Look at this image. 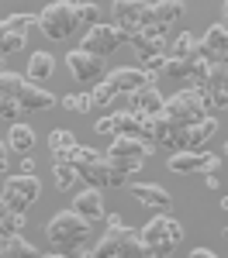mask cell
Segmentation results:
<instances>
[{"label": "cell", "instance_id": "6da1fadb", "mask_svg": "<svg viewBox=\"0 0 228 258\" xmlns=\"http://www.w3.org/2000/svg\"><path fill=\"white\" fill-rule=\"evenodd\" d=\"M90 231H94V224L86 217H80L73 207L69 210H59L56 217L45 224V234L52 241V248H59V251H69L73 255V248H80L83 241L90 238Z\"/></svg>", "mask_w": 228, "mask_h": 258}, {"label": "cell", "instance_id": "7a4b0ae2", "mask_svg": "<svg viewBox=\"0 0 228 258\" xmlns=\"http://www.w3.org/2000/svg\"><path fill=\"white\" fill-rule=\"evenodd\" d=\"M90 258H149V255H145V241L139 231H131L124 224H107V234L90 248Z\"/></svg>", "mask_w": 228, "mask_h": 258}, {"label": "cell", "instance_id": "3957f363", "mask_svg": "<svg viewBox=\"0 0 228 258\" xmlns=\"http://www.w3.org/2000/svg\"><path fill=\"white\" fill-rule=\"evenodd\" d=\"M139 234H142V241H145V255L149 258H166V255H173V248L184 241V227H180L176 217L159 214V217L149 220Z\"/></svg>", "mask_w": 228, "mask_h": 258}, {"label": "cell", "instance_id": "277c9868", "mask_svg": "<svg viewBox=\"0 0 228 258\" xmlns=\"http://www.w3.org/2000/svg\"><path fill=\"white\" fill-rule=\"evenodd\" d=\"M76 4H80V0H52V4H45V11L38 14L41 35H45V38H52V41L69 38V35L80 28Z\"/></svg>", "mask_w": 228, "mask_h": 258}, {"label": "cell", "instance_id": "5b68a950", "mask_svg": "<svg viewBox=\"0 0 228 258\" xmlns=\"http://www.w3.org/2000/svg\"><path fill=\"white\" fill-rule=\"evenodd\" d=\"M211 110L204 107V100L201 93L194 90V86H187L180 93H173V97L163 103V117L173 124V127H190V124H197V120H204Z\"/></svg>", "mask_w": 228, "mask_h": 258}, {"label": "cell", "instance_id": "8992f818", "mask_svg": "<svg viewBox=\"0 0 228 258\" xmlns=\"http://www.w3.org/2000/svg\"><path fill=\"white\" fill-rule=\"evenodd\" d=\"M41 197V182L35 172H18V176H7L4 179V200L11 203V210H21L28 214L31 203Z\"/></svg>", "mask_w": 228, "mask_h": 258}, {"label": "cell", "instance_id": "52a82bcc", "mask_svg": "<svg viewBox=\"0 0 228 258\" xmlns=\"http://www.w3.org/2000/svg\"><path fill=\"white\" fill-rule=\"evenodd\" d=\"M111 14H114V24L124 28L128 35H135V31L156 24V11H152L149 0H114Z\"/></svg>", "mask_w": 228, "mask_h": 258}, {"label": "cell", "instance_id": "ba28073f", "mask_svg": "<svg viewBox=\"0 0 228 258\" xmlns=\"http://www.w3.org/2000/svg\"><path fill=\"white\" fill-rule=\"evenodd\" d=\"M128 38H131V35H128L124 28H118V24H94V28H86L80 48L94 52V55H111V52L121 48Z\"/></svg>", "mask_w": 228, "mask_h": 258}, {"label": "cell", "instance_id": "9c48e42d", "mask_svg": "<svg viewBox=\"0 0 228 258\" xmlns=\"http://www.w3.org/2000/svg\"><path fill=\"white\" fill-rule=\"evenodd\" d=\"M214 131H218V120L207 114L204 120H197V124H190V127H173V135H169V148H176V152H201L207 145V138H214Z\"/></svg>", "mask_w": 228, "mask_h": 258}, {"label": "cell", "instance_id": "30bf717a", "mask_svg": "<svg viewBox=\"0 0 228 258\" xmlns=\"http://www.w3.org/2000/svg\"><path fill=\"white\" fill-rule=\"evenodd\" d=\"M218 165H221V155H214V152H204V148H201V152H173V155H169V159H166V169H169V172H180V176H187V172H214V169H218Z\"/></svg>", "mask_w": 228, "mask_h": 258}, {"label": "cell", "instance_id": "8fae6325", "mask_svg": "<svg viewBox=\"0 0 228 258\" xmlns=\"http://www.w3.org/2000/svg\"><path fill=\"white\" fill-rule=\"evenodd\" d=\"M152 141L149 138H135V135H114L111 148H107V159H121V162H145L152 159Z\"/></svg>", "mask_w": 228, "mask_h": 258}, {"label": "cell", "instance_id": "7c38bea8", "mask_svg": "<svg viewBox=\"0 0 228 258\" xmlns=\"http://www.w3.org/2000/svg\"><path fill=\"white\" fill-rule=\"evenodd\" d=\"M66 66H69V73H73L76 83H97L104 76V55H94L86 48H73L66 55Z\"/></svg>", "mask_w": 228, "mask_h": 258}, {"label": "cell", "instance_id": "4fadbf2b", "mask_svg": "<svg viewBox=\"0 0 228 258\" xmlns=\"http://www.w3.org/2000/svg\"><path fill=\"white\" fill-rule=\"evenodd\" d=\"M197 52L211 62H228V28L221 21L207 28V35L197 41Z\"/></svg>", "mask_w": 228, "mask_h": 258}, {"label": "cell", "instance_id": "5bb4252c", "mask_svg": "<svg viewBox=\"0 0 228 258\" xmlns=\"http://www.w3.org/2000/svg\"><path fill=\"white\" fill-rule=\"evenodd\" d=\"M128 41L135 45V52H139L142 59H149V55H166V48H169V45H166V28H159V24L135 31Z\"/></svg>", "mask_w": 228, "mask_h": 258}, {"label": "cell", "instance_id": "9a60e30c", "mask_svg": "<svg viewBox=\"0 0 228 258\" xmlns=\"http://www.w3.org/2000/svg\"><path fill=\"white\" fill-rule=\"evenodd\" d=\"M73 210L80 214V217H86L90 224H97V220H104L107 214H104V197L97 186H83L80 193L73 197Z\"/></svg>", "mask_w": 228, "mask_h": 258}, {"label": "cell", "instance_id": "2e32d148", "mask_svg": "<svg viewBox=\"0 0 228 258\" xmlns=\"http://www.w3.org/2000/svg\"><path fill=\"white\" fill-rule=\"evenodd\" d=\"M204 90L211 103H214V110H221L228 107V73H225V62H211V73H207L204 80Z\"/></svg>", "mask_w": 228, "mask_h": 258}, {"label": "cell", "instance_id": "e0dca14e", "mask_svg": "<svg viewBox=\"0 0 228 258\" xmlns=\"http://www.w3.org/2000/svg\"><path fill=\"white\" fill-rule=\"evenodd\" d=\"M131 197L139 200V203H145V207H152V210H169L173 207V197L166 193L159 182H135Z\"/></svg>", "mask_w": 228, "mask_h": 258}, {"label": "cell", "instance_id": "ac0fdd59", "mask_svg": "<svg viewBox=\"0 0 228 258\" xmlns=\"http://www.w3.org/2000/svg\"><path fill=\"white\" fill-rule=\"evenodd\" d=\"M18 107H21V114H38V110L56 107V97L49 90H41V86L24 83V90H21V97H18Z\"/></svg>", "mask_w": 228, "mask_h": 258}, {"label": "cell", "instance_id": "d6986e66", "mask_svg": "<svg viewBox=\"0 0 228 258\" xmlns=\"http://www.w3.org/2000/svg\"><path fill=\"white\" fill-rule=\"evenodd\" d=\"M128 100H131V110H135V114H163V103H166V97L156 90V83H149L142 90L128 93Z\"/></svg>", "mask_w": 228, "mask_h": 258}, {"label": "cell", "instance_id": "ffe728a7", "mask_svg": "<svg viewBox=\"0 0 228 258\" xmlns=\"http://www.w3.org/2000/svg\"><path fill=\"white\" fill-rule=\"evenodd\" d=\"M107 80L114 83L121 93H135V90H142V86H149V83H156L145 69H114Z\"/></svg>", "mask_w": 228, "mask_h": 258}, {"label": "cell", "instance_id": "44dd1931", "mask_svg": "<svg viewBox=\"0 0 228 258\" xmlns=\"http://www.w3.org/2000/svg\"><path fill=\"white\" fill-rule=\"evenodd\" d=\"M76 176L86 186H97V189H111V159H94L90 165L76 169Z\"/></svg>", "mask_w": 228, "mask_h": 258}, {"label": "cell", "instance_id": "7402d4cb", "mask_svg": "<svg viewBox=\"0 0 228 258\" xmlns=\"http://www.w3.org/2000/svg\"><path fill=\"white\" fill-rule=\"evenodd\" d=\"M152 11H156V24L159 28H169V24H176V21L184 18V0H156L152 4Z\"/></svg>", "mask_w": 228, "mask_h": 258}, {"label": "cell", "instance_id": "603a6c76", "mask_svg": "<svg viewBox=\"0 0 228 258\" xmlns=\"http://www.w3.org/2000/svg\"><path fill=\"white\" fill-rule=\"evenodd\" d=\"M7 148H14L21 155H28L31 148H35V131H31V124H11V135H7Z\"/></svg>", "mask_w": 228, "mask_h": 258}, {"label": "cell", "instance_id": "cb8c5ba5", "mask_svg": "<svg viewBox=\"0 0 228 258\" xmlns=\"http://www.w3.org/2000/svg\"><path fill=\"white\" fill-rule=\"evenodd\" d=\"M52 73H56V59L49 52H31V59H28V80L41 83V80H49Z\"/></svg>", "mask_w": 228, "mask_h": 258}, {"label": "cell", "instance_id": "d4e9b609", "mask_svg": "<svg viewBox=\"0 0 228 258\" xmlns=\"http://www.w3.org/2000/svg\"><path fill=\"white\" fill-rule=\"evenodd\" d=\"M0 238H4V234H0ZM24 255H41V251L31 244V241H24L21 234H7V238H4V251H0V258H24Z\"/></svg>", "mask_w": 228, "mask_h": 258}, {"label": "cell", "instance_id": "484cf974", "mask_svg": "<svg viewBox=\"0 0 228 258\" xmlns=\"http://www.w3.org/2000/svg\"><path fill=\"white\" fill-rule=\"evenodd\" d=\"M24 76H18V73H0V100H18L21 97V90H24Z\"/></svg>", "mask_w": 228, "mask_h": 258}, {"label": "cell", "instance_id": "4316f807", "mask_svg": "<svg viewBox=\"0 0 228 258\" xmlns=\"http://www.w3.org/2000/svg\"><path fill=\"white\" fill-rule=\"evenodd\" d=\"M169 55H173V59H197V55H201V52H197V38H194L190 31H184L180 38L173 41Z\"/></svg>", "mask_w": 228, "mask_h": 258}, {"label": "cell", "instance_id": "83f0119b", "mask_svg": "<svg viewBox=\"0 0 228 258\" xmlns=\"http://www.w3.org/2000/svg\"><path fill=\"white\" fill-rule=\"evenodd\" d=\"M0 28H4V31L24 35V31H31V28H38V18H35V14H11V18L0 21Z\"/></svg>", "mask_w": 228, "mask_h": 258}, {"label": "cell", "instance_id": "f1b7e54d", "mask_svg": "<svg viewBox=\"0 0 228 258\" xmlns=\"http://www.w3.org/2000/svg\"><path fill=\"white\" fill-rule=\"evenodd\" d=\"M52 179H56L59 189H73L80 176H76V169H73L69 162H52Z\"/></svg>", "mask_w": 228, "mask_h": 258}, {"label": "cell", "instance_id": "f546056e", "mask_svg": "<svg viewBox=\"0 0 228 258\" xmlns=\"http://www.w3.org/2000/svg\"><path fill=\"white\" fill-rule=\"evenodd\" d=\"M118 93H121V90H118V86H114L111 80H101L97 86H94V93H90V100H94V107H111Z\"/></svg>", "mask_w": 228, "mask_h": 258}, {"label": "cell", "instance_id": "4dcf8cb0", "mask_svg": "<svg viewBox=\"0 0 228 258\" xmlns=\"http://www.w3.org/2000/svg\"><path fill=\"white\" fill-rule=\"evenodd\" d=\"M94 159H101V155H97L94 148H86V145H73V148H69V165H73V169H83V165H90Z\"/></svg>", "mask_w": 228, "mask_h": 258}, {"label": "cell", "instance_id": "1f68e13d", "mask_svg": "<svg viewBox=\"0 0 228 258\" xmlns=\"http://www.w3.org/2000/svg\"><path fill=\"white\" fill-rule=\"evenodd\" d=\"M194 62L197 59H166V73L169 76H176V80H190V73H194Z\"/></svg>", "mask_w": 228, "mask_h": 258}, {"label": "cell", "instance_id": "d6a6232c", "mask_svg": "<svg viewBox=\"0 0 228 258\" xmlns=\"http://www.w3.org/2000/svg\"><path fill=\"white\" fill-rule=\"evenodd\" d=\"M21 48H24V35L0 28V55H11V52H21Z\"/></svg>", "mask_w": 228, "mask_h": 258}, {"label": "cell", "instance_id": "836d02e7", "mask_svg": "<svg viewBox=\"0 0 228 258\" xmlns=\"http://www.w3.org/2000/svg\"><path fill=\"white\" fill-rule=\"evenodd\" d=\"M76 14H80V24H86V28L101 24V7L90 4V0H80V4H76Z\"/></svg>", "mask_w": 228, "mask_h": 258}, {"label": "cell", "instance_id": "e575fe53", "mask_svg": "<svg viewBox=\"0 0 228 258\" xmlns=\"http://www.w3.org/2000/svg\"><path fill=\"white\" fill-rule=\"evenodd\" d=\"M62 107L86 114V110H94V100H90V93H69V97H62Z\"/></svg>", "mask_w": 228, "mask_h": 258}, {"label": "cell", "instance_id": "d590c367", "mask_svg": "<svg viewBox=\"0 0 228 258\" xmlns=\"http://www.w3.org/2000/svg\"><path fill=\"white\" fill-rule=\"evenodd\" d=\"M73 145H76V135H73V131H59V127H56V131L49 135V148H52V152H59V148H73Z\"/></svg>", "mask_w": 228, "mask_h": 258}, {"label": "cell", "instance_id": "8d00e7d4", "mask_svg": "<svg viewBox=\"0 0 228 258\" xmlns=\"http://www.w3.org/2000/svg\"><path fill=\"white\" fill-rule=\"evenodd\" d=\"M21 227H24V214L21 210H11V217L0 224V234L7 238V234H21Z\"/></svg>", "mask_w": 228, "mask_h": 258}, {"label": "cell", "instance_id": "74e56055", "mask_svg": "<svg viewBox=\"0 0 228 258\" xmlns=\"http://www.w3.org/2000/svg\"><path fill=\"white\" fill-rule=\"evenodd\" d=\"M166 59H169V55H149V59H142V69L156 80L159 73H166Z\"/></svg>", "mask_w": 228, "mask_h": 258}, {"label": "cell", "instance_id": "f35d334b", "mask_svg": "<svg viewBox=\"0 0 228 258\" xmlns=\"http://www.w3.org/2000/svg\"><path fill=\"white\" fill-rule=\"evenodd\" d=\"M94 131H97V135H118V127H114V114L101 117L97 124H94Z\"/></svg>", "mask_w": 228, "mask_h": 258}, {"label": "cell", "instance_id": "ab89813d", "mask_svg": "<svg viewBox=\"0 0 228 258\" xmlns=\"http://www.w3.org/2000/svg\"><path fill=\"white\" fill-rule=\"evenodd\" d=\"M18 114H21L18 100H0V117H18Z\"/></svg>", "mask_w": 228, "mask_h": 258}, {"label": "cell", "instance_id": "60d3db41", "mask_svg": "<svg viewBox=\"0 0 228 258\" xmlns=\"http://www.w3.org/2000/svg\"><path fill=\"white\" fill-rule=\"evenodd\" d=\"M218 255V251H211V248H194V251H190V258H214Z\"/></svg>", "mask_w": 228, "mask_h": 258}, {"label": "cell", "instance_id": "b9f144b4", "mask_svg": "<svg viewBox=\"0 0 228 258\" xmlns=\"http://www.w3.org/2000/svg\"><path fill=\"white\" fill-rule=\"evenodd\" d=\"M204 186H207V189H221V182H218L214 172H207V176H204Z\"/></svg>", "mask_w": 228, "mask_h": 258}, {"label": "cell", "instance_id": "7bdbcfd3", "mask_svg": "<svg viewBox=\"0 0 228 258\" xmlns=\"http://www.w3.org/2000/svg\"><path fill=\"white\" fill-rule=\"evenodd\" d=\"M7 217H11V203H7V200L0 197V224H4Z\"/></svg>", "mask_w": 228, "mask_h": 258}, {"label": "cell", "instance_id": "ee69618b", "mask_svg": "<svg viewBox=\"0 0 228 258\" xmlns=\"http://www.w3.org/2000/svg\"><path fill=\"white\" fill-rule=\"evenodd\" d=\"M4 169H7V145L0 141V172H4Z\"/></svg>", "mask_w": 228, "mask_h": 258}, {"label": "cell", "instance_id": "f6af8a7d", "mask_svg": "<svg viewBox=\"0 0 228 258\" xmlns=\"http://www.w3.org/2000/svg\"><path fill=\"white\" fill-rule=\"evenodd\" d=\"M221 7H225V11H221V24H225V28H228V0H225V4H221Z\"/></svg>", "mask_w": 228, "mask_h": 258}, {"label": "cell", "instance_id": "bcb514c9", "mask_svg": "<svg viewBox=\"0 0 228 258\" xmlns=\"http://www.w3.org/2000/svg\"><path fill=\"white\" fill-rule=\"evenodd\" d=\"M221 210H228V197H221Z\"/></svg>", "mask_w": 228, "mask_h": 258}, {"label": "cell", "instance_id": "7dc6e473", "mask_svg": "<svg viewBox=\"0 0 228 258\" xmlns=\"http://www.w3.org/2000/svg\"><path fill=\"white\" fill-rule=\"evenodd\" d=\"M0 193H4V172H0Z\"/></svg>", "mask_w": 228, "mask_h": 258}, {"label": "cell", "instance_id": "c3c4849f", "mask_svg": "<svg viewBox=\"0 0 228 258\" xmlns=\"http://www.w3.org/2000/svg\"><path fill=\"white\" fill-rule=\"evenodd\" d=\"M0 73H4V55H0Z\"/></svg>", "mask_w": 228, "mask_h": 258}, {"label": "cell", "instance_id": "681fc988", "mask_svg": "<svg viewBox=\"0 0 228 258\" xmlns=\"http://www.w3.org/2000/svg\"><path fill=\"white\" fill-rule=\"evenodd\" d=\"M225 73H228V62H225Z\"/></svg>", "mask_w": 228, "mask_h": 258}, {"label": "cell", "instance_id": "f907efd6", "mask_svg": "<svg viewBox=\"0 0 228 258\" xmlns=\"http://www.w3.org/2000/svg\"><path fill=\"white\" fill-rule=\"evenodd\" d=\"M225 255H228V251H225Z\"/></svg>", "mask_w": 228, "mask_h": 258}]
</instances>
